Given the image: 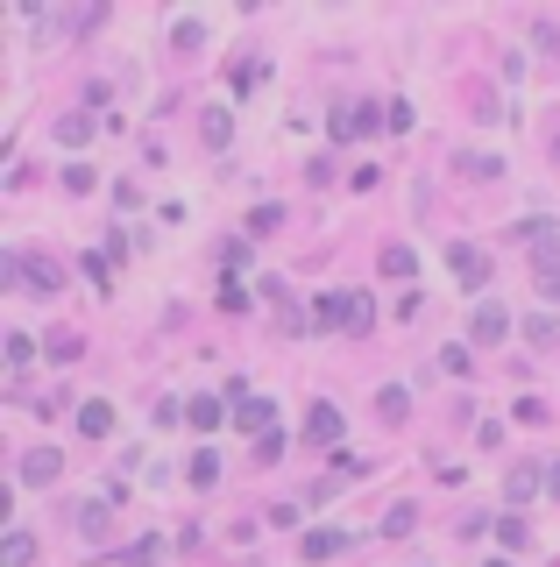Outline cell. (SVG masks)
<instances>
[{"label": "cell", "mask_w": 560, "mask_h": 567, "mask_svg": "<svg viewBox=\"0 0 560 567\" xmlns=\"http://www.w3.org/2000/svg\"><path fill=\"white\" fill-rule=\"evenodd\" d=\"M319 327H348V334H369L376 327V305L362 298V291H334V298H319Z\"/></svg>", "instance_id": "1"}, {"label": "cell", "mask_w": 560, "mask_h": 567, "mask_svg": "<svg viewBox=\"0 0 560 567\" xmlns=\"http://www.w3.org/2000/svg\"><path fill=\"white\" fill-rule=\"evenodd\" d=\"M447 270L461 277V291H483V284H490V256L475 249V241H454V249H447Z\"/></svg>", "instance_id": "2"}, {"label": "cell", "mask_w": 560, "mask_h": 567, "mask_svg": "<svg viewBox=\"0 0 560 567\" xmlns=\"http://www.w3.org/2000/svg\"><path fill=\"white\" fill-rule=\"evenodd\" d=\"M305 440H319V447H334V440H341V412H334L327 397H319L312 412H305Z\"/></svg>", "instance_id": "3"}, {"label": "cell", "mask_w": 560, "mask_h": 567, "mask_svg": "<svg viewBox=\"0 0 560 567\" xmlns=\"http://www.w3.org/2000/svg\"><path fill=\"white\" fill-rule=\"evenodd\" d=\"M270 419H277L270 397H242V404H234V426H242V433H263L270 440Z\"/></svg>", "instance_id": "4"}, {"label": "cell", "mask_w": 560, "mask_h": 567, "mask_svg": "<svg viewBox=\"0 0 560 567\" xmlns=\"http://www.w3.org/2000/svg\"><path fill=\"white\" fill-rule=\"evenodd\" d=\"M78 433H86V440L114 433V404H107V397H86V404H78Z\"/></svg>", "instance_id": "5"}, {"label": "cell", "mask_w": 560, "mask_h": 567, "mask_svg": "<svg viewBox=\"0 0 560 567\" xmlns=\"http://www.w3.org/2000/svg\"><path fill=\"white\" fill-rule=\"evenodd\" d=\"M468 334H475V341H504V334H511V312H504V305H475V327H468Z\"/></svg>", "instance_id": "6"}, {"label": "cell", "mask_w": 560, "mask_h": 567, "mask_svg": "<svg viewBox=\"0 0 560 567\" xmlns=\"http://www.w3.org/2000/svg\"><path fill=\"white\" fill-rule=\"evenodd\" d=\"M334 553H348V532H334V525L305 532V560H334Z\"/></svg>", "instance_id": "7"}, {"label": "cell", "mask_w": 560, "mask_h": 567, "mask_svg": "<svg viewBox=\"0 0 560 567\" xmlns=\"http://www.w3.org/2000/svg\"><path fill=\"white\" fill-rule=\"evenodd\" d=\"M64 468V454H50V447H36V454H22V482H50Z\"/></svg>", "instance_id": "8"}, {"label": "cell", "mask_w": 560, "mask_h": 567, "mask_svg": "<svg viewBox=\"0 0 560 567\" xmlns=\"http://www.w3.org/2000/svg\"><path fill=\"white\" fill-rule=\"evenodd\" d=\"M185 419H192L199 433H213V426L227 419V404H220V397H192V404H185Z\"/></svg>", "instance_id": "9"}, {"label": "cell", "mask_w": 560, "mask_h": 567, "mask_svg": "<svg viewBox=\"0 0 560 567\" xmlns=\"http://www.w3.org/2000/svg\"><path fill=\"white\" fill-rule=\"evenodd\" d=\"M369 128H376V114H369V107H348V114H334V135H341V142H355V135H369Z\"/></svg>", "instance_id": "10"}, {"label": "cell", "mask_w": 560, "mask_h": 567, "mask_svg": "<svg viewBox=\"0 0 560 567\" xmlns=\"http://www.w3.org/2000/svg\"><path fill=\"white\" fill-rule=\"evenodd\" d=\"M57 142H64V149L93 142V114H64V121H57Z\"/></svg>", "instance_id": "11"}, {"label": "cell", "mask_w": 560, "mask_h": 567, "mask_svg": "<svg viewBox=\"0 0 560 567\" xmlns=\"http://www.w3.org/2000/svg\"><path fill=\"white\" fill-rule=\"evenodd\" d=\"M36 560V539L29 532H8V546H0V567H29Z\"/></svg>", "instance_id": "12"}, {"label": "cell", "mask_w": 560, "mask_h": 567, "mask_svg": "<svg viewBox=\"0 0 560 567\" xmlns=\"http://www.w3.org/2000/svg\"><path fill=\"white\" fill-rule=\"evenodd\" d=\"M78 532H86V539H107V504H100V497L78 504Z\"/></svg>", "instance_id": "13"}, {"label": "cell", "mask_w": 560, "mask_h": 567, "mask_svg": "<svg viewBox=\"0 0 560 567\" xmlns=\"http://www.w3.org/2000/svg\"><path fill=\"white\" fill-rule=\"evenodd\" d=\"M164 560V539H135L128 553H121V567H156Z\"/></svg>", "instance_id": "14"}, {"label": "cell", "mask_w": 560, "mask_h": 567, "mask_svg": "<svg viewBox=\"0 0 560 567\" xmlns=\"http://www.w3.org/2000/svg\"><path fill=\"white\" fill-rule=\"evenodd\" d=\"M192 482H199V490H213V482H220V454H192Z\"/></svg>", "instance_id": "15"}, {"label": "cell", "mask_w": 560, "mask_h": 567, "mask_svg": "<svg viewBox=\"0 0 560 567\" xmlns=\"http://www.w3.org/2000/svg\"><path fill=\"white\" fill-rule=\"evenodd\" d=\"M277 227H284V206H256L249 213V234H277Z\"/></svg>", "instance_id": "16"}, {"label": "cell", "mask_w": 560, "mask_h": 567, "mask_svg": "<svg viewBox=\"0 0 560 567\" xmlns=\"http://www.w3.org/2000/svg\"><path fill=\"white\" fill-rule=\"evenodd\" d=\"M383 270H390V277H412L419 256H412V249H383Z\"/></svg>", "instance_id": "17"}, {"label": "cell", "mask_w": 560, "mask_h": 567, "mask_svg": "<svg viewBox=\"0 0 560 567\" xmlns=\"http://www.w3.org/2000/svg\"><path fill=\"white\" fill-rule=\"evenodd\" d=\"M525 334H532L539 348H553V341H560V319H525Z\"/></svg>", "instance_id": "18"}, {"label": "cell", "mask_w": 560, "mask_h": 567, "mask_svg": "<svg viewBox=\"0 0 560 567\" xmlns=\"http://www.w3.org/2000/svg\"><path fill=\"white\" fill-rule=\"evenodd\" d=\"M532 490H539V475H532V468H518V475H511V504H532Z\"/></svg>", "instance_id": "19"}, {"label": "cell", "mask_w": 560, "mask_h": 567, "mask_svg": "<svg viewBox=\"0 0 560 567\" xmlns=\"http://www.w3.org/2000/svg\"><path fill=\"white\" fill-rule=\"evenodd\" d=\"M461 171H468V178H497L504 164H497V156H461Z\"/></svg>", "instance_id": "20"}, {"label": "cell", "mask_w": 560, "mask_h": 567, "mask_svg": "<svg viewBox=\"0 0 560 567\" xmlns=\"http://www.w3.org/2000/svg\"><path fill=\"white\" fill-rule=\"evenodd\" d=\"M497 567H504V560H497Z\"/></svg>", "instance_id": "21"}]
</instances>
